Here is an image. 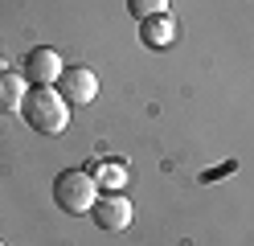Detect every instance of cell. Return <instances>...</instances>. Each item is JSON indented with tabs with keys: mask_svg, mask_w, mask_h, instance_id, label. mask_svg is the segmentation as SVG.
<instances>
[{
	"mask_svg": "<svg viewBox=\"0 0 254 246\" xmlns=\"http://www.w3.org/2000/svg\"><path fill=\"white\" fill-rule=\"evenodd\" d=\"M0 246H4V242H0Z\"/></svg>",
	"mask_w": 254,
	"mask_h": 246,
	"instance_id": "9",
	"label": "cell"
},
{
	"mask_svg": "<svg viewBox=\"0 0 254 246\" xmlns=\"http://www.w3.org/2000/svg\"><path fill=\"white\" fill-rule=\"evenodd\" d=\"M21 103H25V78L21 74H0V107L21 111Z\"/></svg>",
	"mask_w": 254,
	"mask_h": 246,
	"instance_id": "7",
	"label": "cell"
},
{
	"mask_svg": "<svg viewBox=\"0 0 254 246\" xmlns=\"http://www.w3.org/2000/svg\"><path fill=\"white\" fill-rule=\"evenodd\" d=\"M58 94L66 98L70 107H86V103H94V94H99V78H94V70H86V66H70V70H62V78H58Z\"/></svg>",
	"mask_w": 254,
	"mask_h": 246,
	"instance_id": "4",
	"label": "cell"
},
{
	"mask_svg": "<svg viewBox=\"0 0 254 246\" xmlns=\"http://www.w3.org/2000/svg\"><path fill=\"white\" fill-rule=\"evenodd\" d=\"M21 115H25V123L33 127V131H41V136H62V131L70 127V103H66L54 86L25 90Z\"/></svg>",
	"mask_w": 254,
	"mask_h": 246,
	"instance_id": "1",
	"label": "cell"
},
{
	"mask_svg": "<svg viewBox=\"0 0 254 246\" xmlns=\"http://www.w3.org/2000/svg\"><path fill=\"white\" fill-rule=\"evenodd\" d=\"M139 41H144L148 49H168L172 41H177V21H172L168 12L139 21Z\"/></svg>",
	"mask_w": 254,
	"mask_h": 246,
	"instance_id": "6",
	"label": "cell"
},
{
	"mask_svg": "<svg viewBox=\"0 0 254 246\" xmlns=\"http://www.w3.org/2000/svg\"><path fill=\"white\" fill-rule=\"evenodd\" d=\"M90 218H94V226H99V230H107V234H119V230L131 226L135 209H131V201H127L123 193H107V197H99V201H94Z\"/></svg>",
	"mask_w": 254,
	"mask_h": 246,
	"instance_id": "3",
	"label": "cell"
},
{
	"mask_svg": "<svg viewBox=\"0 0 254 246\" xmlns=\"http://www.w3.org/2000/svg\"><path fill=\"white\" fill-rule=\"evenodd\" d=\"M127 12H131L135 21H148V16L168 12V0H127Z\"/></svg>",
	"mask_w": 254,
	"mask_h": 246,
	"instance_id": "8",
	"label": "cell"
},
{
	"mask_svg": "<svg viewBox=\"0 0 254 246\" xmlns=\"http://www.w3.org/2000/svg\"><path fill=\"white\" fill-rule=\"evenodd\" d=\"M99 176L86 172V168H62L58 180H54V201L62 213H70V218H86L99 201Z\"/></svg>",
	"mask_w": 254,
	"mask_h": 246,
	"instance_id": "2",
	"label": "cell"
},
{
	"mask_svg": "<svg viewBox=\"0 0 254 246\" xmlns=\"http://www.w3.org/2000/svg\"><path fill=\"white\" fill-rule=\"evenodd\" d=\"M25 78L33 82V86H58L62 78V54L50 45H37L25 54Z\"/></svg>",
	"mask_w": 254,
	"mask_h": 246,
	"instance_id": "5",
	"label": "cell"
}]
</instances>
